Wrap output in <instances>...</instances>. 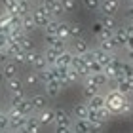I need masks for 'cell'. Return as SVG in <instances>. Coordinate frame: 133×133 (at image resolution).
<instances>
[{
    "mask_svg": "<svg viewBox=\"0 0 133 133\" xmlns=\"http://www.w3.org/2000/svg\"><path fill=\"white\" fill-rule=\"evenodd\" d=\"M27 97H29V95H27V89H25V91H19V93H11V95H10V105L15 107L17 103H21L23 99H27Z\"/></svg>",
    "mask_w": 133,
    "mask_h": 133,
    "instance_id": "8d00e7d4",
    "label": "cell"
},
{
    "mask_svg": "<svg viewBox=\"0 0 133 133\" xmlns=\"http://www.w3.org/2000/svg\"><path fill=\"white\" fill-rule=\"evenodd\" d=\"M82 34H84V25L82 23H69V36H70V40L82 38Z\"/></svg>",
    "mask_w": 133,
    "mask_h": 133,
    "instance_id": "f1b7e54d",
    "label": "cell"
},
{
    "mask_svg": "<svg viewBox=\"0 0 133 133\" xmlns=\"http://www.w3.org/2000/svg\"><path fill=\"white\" fill-rule=\"evenodd\" d=\"M42 55L46 57L48 65L51 66V65H55V63H57V59H59V55H61V53H59L57 50H53V48H48V46H46V50L42 51Z\"/></svg>",
    "mask_w": 133,
    "mask_h": 133,
    "instance_id": "83f0119b",
    "label": "cell"
},
{
    "mask_svg": "<svg viewBox=\"0 0 133 133\" xmlns=\"http://www.w3.org/2000/svg\"><path fill=\"white\" fill-rule=\"evenodd\" d=\"M91 124V133H103V129H105V124L103 120H99V122H89Z\"/></svg>",
    "mask_w": 133,
    "mask_h": 133,
    "instance_id": "b9f144b4",
    "label": "cell"
},
{
    "mask_svg": "<svg viewBox=\"0 0 133 133\" xmlns=\"http://www.w3.org/2000/svg\"><path fill=\"white\" fill-rule=\"evenodd\" d=\"M4 51L8 53V57H17V55H21V53H25L23 51V48H21V44L17 40H8L6 42V46H4Z\"/></svg>",
    "mask_w": 133,
    "mask_h": 133,
    "instance_id": "8fae6325",
    "label": "cell"
},
{
    "mask_svg": "<svg viewBox=\"0 0 133 133\" xmlns=\"http://www.w3.org/2000/svg\"><path fill=\"white\" fill-rule=\"evenodd\" d=\"M21 29H23V31H25V34H29V36H31L32 31H36V29H38L31 14H27V15H23V17H21Z\"/></svg>",
    "mask_w": 133,
    "mask_h": 133,
    "instance_id": "603a6c76",
    "label": "cell"
},
{
    "mask_svg": "<svg viewBox=\"0 0 133 133\" xmlns=\"http://www.w3.org/2000/svg\"><path fill=\"white\" fill-rule=\"evenodd\" d=\"M129 80H131V86H133V76H131V78H129Z\"/></svg>",
    "mask_w": 133,
    "mask_h": 133,
    "instance_id": "11a10c76",
    "label": "cell"
},
{
    "mask_svg": "<svg viewBox=\"0 0 133 133\" xmlns=\"http://www.w3.org/2000/svg\"><path fill=\"white\" fill-rule=\"evenodd\" d=\"M120 114H124V116H131V114H133V101H131V99H125V103H124Z\"/></svg>",
    "mask_w": 133,
    "mask_h": 133,
    "instance_id": "ab89813d",
    "label": "cell"
},
{
    "mask_svg": "<svg viewBox=\"0 0 133 133\" xmlns=\"http://www.w3.org/2000/svg\"><path fill=\"white\" fill-rule=\"evenodd\" d=\"M72 57H74V53H72L70 50L63 51L61 55H59L57 63H55V66H65V69H70V65H72Z\"/></svg>",
    "mask_w": 133,
    "mask_h": 133,
    "instance_id": "cb8c5ba5",
    "label": "cell"
},
{
    "mask_svg": "<svg viewBox=\"0 0 133 133\" xmlns=\"http://www.w3.org/2000/svg\"><path fill=\"white\" fill-rule=\"evenodd\" d=\"M89 80H91V82H93V84H95V86H97L99 89L110 84V80H108V76L105 74V72H97V74H89Z\"/></svg>",
    "mask_w": 133,
    "mask_h": 133,
    "instance_id": "484cf974",
    "label": "cell"
},
{
    "mask_svg": "<svg viewBox=\"0 0 133 133\" xmlns=\"http://www.w3.org/2000/svg\"><path fill=\"white\" fill-rule=\"evenodd\" d=\"M89 50H91V48H89V44L84 38H74L72 40V53H74V55H86Z\"/></svg>",
    "mask_w": 133,
    "mask_h": 133,
    "instance_id": "4fadbf2b",
    "label": "cell"
},
{
    "mask_svg": "<svg viewBox=\"0 0 133 133\" xmlns=\"http://www.w3.org/2000/svg\"><path fill=\"white\" fill-rule=\"evenodd\" d=\"M21 133H42V125L38 124L36 116H29L25 122V128H23Z\"/></svg>",
    "mask_w": 133,
    "mask_h": 133,
    "instance_id": "ffe728a7",
    "label": "cell"
},
{
    "mask_svg": "<svg viewBox=\"0 0 133 133\" xmlns=\"http://www.w3.org/2000/svg\"><path fill=\"white\" fill-rule=\"evenodd\" d=\"M103 29H105V27H103V23H101V19H99V21H95V23H93V27H91V32H93L95 36H99V34L103 32Z\"/></svg>",
    "mask_w": 133,
    "mask_h": 133,
    "instance_id": "bcb514c9",
    "label": "cell"
},
{
    "mask_svg": "<svg viewBox=\"0 0 133 133\" xmlns=\"http://www.w3.org/2000/svg\"><path fill=\"white\" fill-rule=\"evenodd\" d=\"M78 80H80L78 72L72 70V69H66V74H65V88H66V86H72V84H76Z\"/></svg>",
    "mask_w": 133,
    "mask_h": 133,
    "instance_id": "1f68e13d",
    "label": "cell"
},
{
    "mask_svg": "<svg viewBox=\"0 0 133 133\" xmlns=\"http://www.w3.org/2000/svg\"><path fill=\"white\" fill-rule=\"evenodd\" d=\"M105 99H107V107L110 108V112H120L128 97L122 95V93H118L116 89H110V91L105 95Z\"/></svg>",
    "mask_w": 133,
    "mask_h": 133,
    "instance_id": "3957f363",
    "label": "cell"
},
{
    "mask_svg": "<svg viewBox=\"0 0 133 133\" xmlns=\"http://www.w3.org/2000/svg\"><path fill=\"white\" fill-rule=\"evenodd\" d=\"M82 6H84L88 11H99L101 0H82Z\"/></svg>",
    "mask_w": 133,
    "mask_h": 133,
    "instance_id": "d590c367",
    "label": "cell"
},
{
    "mask_svg": "<svg viewBox=\"0 0 133 133\" xmlns=\"http://www.w3.org/2000/svg\"><path fill=\"white\" fill-rule=\"evenodd\" d=\"M40 4L44 6V8H48V11L51 14V17H61V14H65L63 11V6H61V0H40Z\"/></svg>",
    "mask_w": 133,
    "mask_h": 133,
    "instance_id": "8992f818",
    "label": "cell"
},
{
    "mask_svg": "<svg viewBox=\"0 0 133 133\" xmlns=\"http://www.w3.org/2000/svg\"><path fill=\"white\" fill-rule=\"evenodd\" d=\"M110 108H108V107H103V108H99V116H101V120H105V122H107V120L108 118H110Z\"/></svg>",
    "mask_w": 133,
    "mask_h": 133,
    "instance_id": "7dc6e473",
    "label": "cell"
},
{
    "mask_svg": "<svg viewBox=\"0 0 133 133\" xmlns=\"http://www.w3.org/2000/svg\"><path fill=\"white\" fill-rule=\"evenodd\" d=\"M4 88L8 89V93H10V95H11V93L25 91V84H23V80H21L19 76H17V78H11V80H6Z\"/></svg>",
    "mask_w": 133,
    "mask_h": 133,
    "instance_id": "30bf717a",
    "label": "cell"
},
{
    "mask_svg": "<svg viewBox=\"0 0 133 133\" xmlns=\"http://www.w3.org/2000/svg\"><path fill=\"white\" fill-rule=\"evenodd\" d=\"M122 8V0H101V8L99 11L103 15H110V17H116V14Z\"/></svg>",
    "mask_w": 133,
    "mask_h": 133,
    "instance_id": "277c9868",
    "label": "cell"
},
{
    "mask_svg": "<svg viewBox=\"0 0 133 133\" xmlns=\"http://www.w3.org/2000/svg\"><path fill=\"white\" fill-rule=\"evenodd\" d=\"M99 50L105 51V53H116V51H118V46L114 44V40L110 38V40H103V42H99Z\"/></svg>",
    "mask_w": 133,
    "mask_h": 133,
    "instance_id": "4dcf8cb0",
    "label": "cell"
},
{
    "mask_svg": "<svg viewBox=\"0 0 133 133\" xmlns=\"http://www.w3.org/2000/svg\"><path fill=\"white\" fill-rule=\"evenodd\" d=\"M48 61H46V57L42 55L40 51H34V59H32V65H31V70L34 72H42V70H46L48 69Z\"/></svg>",
    "mask_w": 133,
    "mask_h": 133,
    "instance_id": "9a60e30c",
    "label": "cell"
},
{
    "mask_svg": "<svg viewBox=\"0 0 133 133\" xmlns=\"http://www.w3.org/2000/svg\"><path fill=\"white\" fill-rule=\"evenodd\" d=\"M4 84H6V78H4L2 72H0V88H4Z\"/></svg>",
    "mask_w": 133,
    "mask_h": 133,
    "instance_id": "816d5d0a",
    "label": "cell"
},
{
    "mask_svg": "<svg viewBox=\"0 0 133 133\" xmlns=\"http://www.w3.org/2000/svg\"><path fill=\"white\" fill-rule=\"evenodd\" d=\"M82 93H84V97H86V101H89L91 97H95V95L99 93V88L95 86V84H93L91 80H89V76H86V82H84Z\"/></svg>",
    "mask_w": 133,
    "mask_h": 133,
    "instance_id": "e0dca14e",
    "label": "cell"
},
{
    "mask_svg": "<svg viewBox=\"0 0 133 133\" xmlns=\"http://www.w3.org/2000/svg\"><path fill=\"white\" fill-rule=\"evenodd\" d=\"M61 6H63V11H65V14H70V11H74L76 2H74V0H61Z\"/></svg>",
    "mask_w": 133,
    "mask_h": 133,
    "instance_id": "60d3db41",
    "label": "cell"
},
{
    "mask_svg": "<svg viewBox=\"0 0 133 133\" xmlns=\"http://www.w3.org/2000/svg\"><path fill=\"white\" fill-rule=\"evenodd\" d=\"M72 131L74 133H91V124H89V120L74 118L72 120Z\"/></svg>",
    "mask_w": 133,
    "mask_h": 133,
    "instance_id": "2e32d148",
    "label": "cell"
},
{
    "mask_svg": "<svg viewBox=\"0 0 133 133\" xmlns=\"http://www.w3.org/2000/svg\"><path fill=\"white\" fill-rule=\"evenodd\" d=\"M88 120L89 122H99L101 116H99V110H95V108H89V112H88ZM105 122V120H103Z\"/></svg>",
    "mask_w": 133,
    "mask_h": 133,
    "instance_id": "ee69618b",
    "label": "cell"
},
{
    "mask_svg": "<svg viewBox=\"0 0 133 133\" xmlns=\"http://www.w3.org/2000/svg\"><path fill=\"white\" fill-rule=\"evenodd\" d=\"M53 125H65V128H72V118L65 108H53Z\"/></svg>",
    "mask_w": 133,
    "mask_h": 133,
    "instance_id": "5b68a950",
    "label": "cell"
},
{
    "mask_svg": "<svg viewBox=\"0 0 133 133\" xmlns=\"http://www.w3.org/2000/svg\"><path fill=\"white\" fill-rule=\"evenodd\" d=\"M112 36H114V31H108V29H103V32H101V34L97 36V40H99V42H103V40H110Z\"/></svg>",
    "mask_w": 133,
    "mask_h": 133,
    "instance_id": "f6af8a7d",
    "label": "cell"
},
{
    "mask_svg": "<svg viewBox=\"0 0 133 133\" xmlns=\"http://www.w3.org/2000/svg\"><path fill=\"white\" fill-rule=\"evenodd\" d=\"M10 61V57H8V53H6L4 50H0V66H2L4 63H8Z\"/></svg>",
    "mask_w": 133,
    "mask_h": 133,
    "instance_id": "681fc988",
    "label": "cell"
},
{
    "mask_svg": "<svg viewBox=\"0 0 133 133\" xmlns=\"http://www.w3.org/2000/svg\"><path fill=\"white\" fill-rule=\"evenodd\" d=\"M57 36H59L61 40H70V36H69V23H66V21H59Z\"/></svg>",
    "mask_w": 133,
    "mask_h": 133,
    "instance_id": "d6a6232c",
    "label": "cell"
},
{
    "mask_svg": "<svg viewBox=\"0 0 133 133\" xmlns=\"http://www.w3.org/2000/svg\"><path fill=\"white\" fill-rule=\"evenodd\" d=\"M23 84H25V89H36V88H40L42 84H40V78H38V72H34V70H29L23 74Z\"/></svg>",
    "mask_w": 133,
    "mask_h": 133,
    "instance_id": "ba28073f",
    "label": "cell"
},
{
    "mask_svg": "<svg viewBox=\"0 0 133 133\" xmlns=\"http://www.w3.org/2000/svg\"><path fill=\"white\" fill-rule=\"evenodd\" d=\"M15 108H17V110H19V112L23 114V116H27V118H29V116H34V112H36L29 97H27V99H23L21 103H17V105H15Z\"/></svg>",
    "mask_w": 133,
    "mask_h": 133,
    "instance_id": "d6986e66",
    "label": "cell"
},
{
    "mask_svg": "<svg viewBox=\"0 0 133 133\" xmlns=\"http://www.w3.org/2000/svg\"><path fill=\"white\" fill-rule=\"evenodd\" d=\"M0 72L4 74V78L6 80H11V78H17L19 76V65H17L15 61H10L8 63H4L2 66H0Z\"/></svg>",
    "mask_w": 133,
    "mask_h": 133,
    "instance_id": "52a82bcc",
    "label": "cell"
},
{
    "mask_svg": "<svg viewBox=\"0 0 133 133\" xmlns=\"http://www.w3.org/2000/svg\"><path fill=\"white\" fill-rule=\"evenodd\" d=\"M53 108H44V110H40L38 114H36V120H38V124L42 125V128H48V125H53Z\"/></svg>",
    "mask_w": 133,
    "mask_h": 133,
    "instance_id": "9c48e42d",
    "label": "cell"
},
{
    "mask_svg": "<svg viewBox=\"0 0 133 133\" xmlns=\"http://www.w3.org/2000/svg\"><path fill=\"white\" fill-rule=\"evenodd\" d=\"M2 10H4V11H8V14H17L15 0H2Z\"/></svg>",
    "mask_w": 133,
    "mask_h": 133,
    "instance_id": "74e56055",
    "label": "cell"
},
{
    "mask_svg": "<svg viewBox=\"0 0 133 133\" xmlns=\"http://www.w3.org/2000/svg\"><path fill=\"white\" fill-rule=\"evenodd\" d=\"M88 112H89L88 103H76V105H74V108H72V114H74V118L88 120Z\"/></svg>",
    "mask_w": 133,
    "mask_h": 133,
    "instance_id": "d4e9b609",
    "label": "cell"
},
{
    "mask_svg": "<svg viewBox=\"0 0 133 133\" xmlns=\"http://www.w3.org/2000/svg\"><path fill=\"white\" fill-rule=\"evenodd\" d=\"M8 129V112H2L0 110V133Z\"/></svg>",
    "mask_w": 133,
    "mask_h": 133,
    "instance_id": "7bdbcfd3",
    "label": "cell"
},
{
    "mask_svg": "<svg viewBox=\"0 0 133 133\" xmlns=\"http://www.w3.org/2000/svg\"><path fill=\"white\" fill-rule=\"evenodd\" d=\"M86 103H88L89 108H95V110H99V108L107 107V99H105V95H101V93H97L95 97H91V99L86 101Z\"/></svg>",
    "mask_w": 133,
    "mask_h": 133,
    "instance_id": "4316f807",
    "label": "cell"
},
{
    "mask_svg": "<svg viewBox=\"0 0 133 133\" xmlns=\"http://www.w3.org/2000/svg\"><path fill=\"white\" fill-rule=\"evenodd\" d=\"M120 72L124 74V78L129 80V78L133 76V63L131 61H122L120 63Z\"/></svg>",
    "mask_w": 133,
    "mask_h": 133,
    "instance_id": "836d02e7",
    "label": "cell"
},
{
    "mask_svg": "<svg viewBox=\"0 0 133 133\" xmlns=\"http://www.w3.org/2000/svg\"><path fill=\"white\" fill-rule=\"evenodd\" d=\"M114 86V89H116L118 93H122V95H125L128 97L129 93H133V86H131V80H128V78H124V80H120V82H112Z\"/></svg>",
    "mask_w": 133,
    "mask_h": 133,
    "instance_id": "44dd1931",
    "label": "cell"
},
{
    "mask_svg": "<svg viewBox=\"0 0 133 133\" xmlns=\"http://www.w3.org/2000/svg\"><path fill=\"white\" fill-rule=\"evenodd\" d=\"M31 103H32V107H34V110L36 112H40V110H44V108H48V99L44 93H34V95H31Z\"/></svg>",
    "mask_w": 133,
    "mask_h": 133,
    "instance_id": "5bb4252c",
    "label": "cell"
},
{
    "mask_svg": "<svg viewBox=\"0 0 133 133\" xmlns=\"http://www.w3.org/2000/svg\"><path fill=\"white\" fill-rule=\"evenodd\" d=\"M70 69L76 70L78 76H88V74H86V59H84V55H74V57H72Z\"/></svg>",
    "mask_w": 133,
    "mask_h": 133,
    "instance_id": "ac0fdd59",
    "label": "cell"
},
{
    "mask_svg": "<svg viewBox=\"0 0 133 133\" xmlns=\"http://www.w3.org/2000/svg\"><path fill=\"white\" fill-rule=\"evenodd\" d=\"M44 88V95L48 99H57L59 95H61V84L59 82H50V84H46V86H42Z\"/></svg>",
    "mask_w": 133,
    "mask_h": 133,
    "instance_id": "7c38bea8",
    "label": "cell"
},
{
    "mask_svg": "<svg viewBox=\"0 0 133 133\" xmlns=\"http://www.w3.org/2000/svg\"><path fill=\"white\" fill-rule=\"evenodd\" d=\"M31 15H32V19H34V23H36V27H40V29H46V25L50 23L53 17H51V14L48 11V8H44L40 2L34 6V8L31 10Z\"/></svg>",
    "mask_w": 133,
    "mask_h": 133,
    "instance_id": "7a4b0ae2",
    "label": "cell"
},
{
    "mask_svg": "<svg viewBox=\"0 0 133 133\" xmlns=\"http://www.w3.org/2000/svg\"><path fill=\"white\" fill-rule=\"evenodd\" d=\"M19 44H21V48H23V51L25 53H31V51H34V42L31 40V36H25V38H21L19 40Z\"/></svg>",
    "mask_w": 133,
    "mask_h": 133,
    "instance_id": "e575fe53",
    "label": "cell"
},
{
    "mask_svg": "<svg viewBox=\"0 0 133 133\" xmlns=\"http://www.w3.org/2000/svg\"><path fill=\"white\" fill-rule=\"evenodd\" d=\"M27 2H29V4H38L40 0H27Z\"/></svg>",
    "mask_w": 133,
    "mask_h": 133,
    "instance_id": "f5cc1de1",
    "label": "cell"
},
{
    "mask_svg": "<svg viewBox=\"0 0 133 133\" xmlns=\"http://www.w3.org/2000/svg\"><path fill=\"white\" fill-rule=\"evenodd\" d=\"M2 133H15V131H10V129H6V131H2Z\"/></svg>",
    "mask_w": 133,
    "mask_h": 133,
    "instance_id": "db71d44e",
    "label": "cell"
},
{
    "mask_svg": "<svg viewBox=\"0 0 133 133\" xmlns=\"http://www.w3.org/2000/svg\"><path fill=\"white\" fill-rule=\"evenodd\" d=\"M112 40H114V44H116L118 48H125V44H128V32H125V29L118 27L116 31H114Z\"/></svg>",
    "mask_w": 133,
    "mask_h": 133,
    "instance_id": "7402d4cb",
    "label": "cell"
},
{
    "mask_svg": "<svg viewBox=\"0 0 133 133\" xmlns=\"http://www.w3.org/2000/svg\"><path fill=\"white\" fill-rule=\"evenodd\" d=\"M57 27H59V19H55V17H53V19L46 25L44 31H46V34H55V36H57Z\"/></svg>",
    "mask_w": 133,
    "mask_h": 133,
    "instance_id": "f35d334b",
    "label": "cell"
},
{
    "mask_svg": "<svg viewBox=\"0 0 133 133\" xmlns=\"http://www.w3.org/2000/svg\"><path fill=\"white\" fill-rule=\"evenodd\" d=\"M53 133H74L72 128H65V125H53Z\"/></svg>",
    "mask_w": 133,
    "mask_h": 133,
    "instance_id": "c3c4849f",
    "label": "cell"
},
{
    "mask_svg": "<svg viewBox=\"0 0 133 133\" xmlns=\"http://www.w3.org/2000/svg\"><path fill=\"white\" fill-rule=\"evenodd\" d=\"M25 122H27V116H23L15 107H11L10 112H8V129L15 131V133H21L23 128H25Z\"/></svg>",
    "mask_w": 133,
    "mask_h": 133,
    "instance_id": "6da1fadb",
    "label": "cell"
},
{
    "mask_svg": "<svg viewBox=\"0 0 133 133\" xmlns=\"http://www.w3.org/2000/svg\"><path fill=\"white\" fill-rule=\"evenodd\" d=\"M131 101H133V99H131Z\"/></svg>",
    "mask_w": 133,
    "mask_h": 133,
    "instance_id": "9f6ffc18",
    "label": "cell"
},
{
    "mask_svg": "<svg viewBox=\"0 0 133 133\" xmlns=\"http://www.w3.org/2000/svg\"><path fill=\"white\" fill-rule=\"evenodd\" d=\"M125 50L133 51V36H128V44H125Z\"/></svg>",
    "mask_w": 133,
    "mask_h": 133,
    "instance_id": "f907efd6",
    "label": "cell"
},
{
    "mask_svg": "<svg viewBox=\"0 0 133 133\" xmlns=\"http://www.w3.org/2000/svg\"><path fill=\"white\" fill-rule=\"evenodd\" d=\"M101 23H103V27L108 29V31H116V29L120 27V23L116 17H110V15H103L101 17Z\"/></svg>",
    "mask_w": 133,
    "mask_h": 133,
    "instance_id": "f546056e",
    "label": "cell"
}]
</instances>
